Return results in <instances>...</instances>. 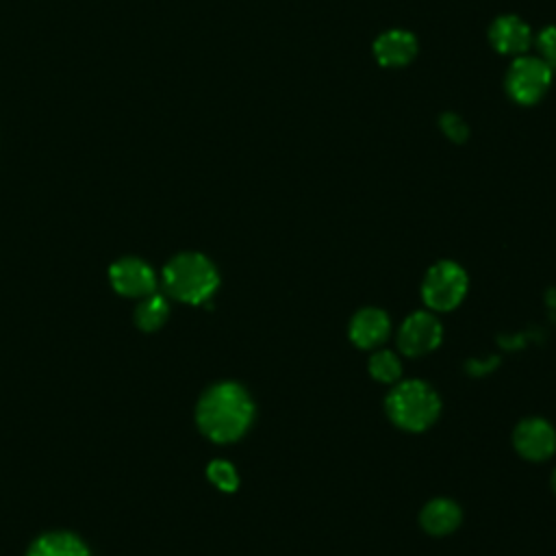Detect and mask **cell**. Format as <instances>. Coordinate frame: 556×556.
I'll return each instance as SVG.
<instances>
[{"instance_id":"obj_5","label":"cell","mask_w":556,"mask_h":556,"mask_svg":"<svg viewBox=\"0 0 556 556\" xmlns=\"http://www.w3.org/2000/svg\"><path fill=\"white\" fill-rule=\"evenodd\" d=\"M552 67L539 56H517L506 74L508 93L521 104H534L549 87Z\"/></svg>"},{"instance_id":"obj_8","label":"cell","mask_w":556,"mask_h":556,"mask_svg":"<svg viewBox=\"0 0 556 556\" xmlns=\"http://www.w3.org/2000/svg\"><path fill=\"white\" fill-rule=\"evenodd\" d=\"M111 285L126 298H146L156 289V276L152 267L135 256L117 258L109 269Z\"/></svg>"},{"instance_id":"obj_12","label":"cell","mask_w":556,"mask_h":556,"mask_svg":"<svg viewBox=\"0 0 556 556\" xmlns=\"http://www.w3.org/2000/svg\"><path fill=\"white\" fill-rule=\"evenodd\" d=\"M489 37L502 54H521L530 46V26L517 15H502L491 24Z\"/></svg>"},{"instance_id":"obj_10","label":"cell","mask_w":556,"mask_h":556,"mask_svg":"<svg viewBox=\"0 0 556 556\" xmlns=\"http://www.w3.org/2000/svg\"><path fill=\"white\" fill-rule=\"evenodd\" d=\"M374 54L380 65H387V67L406 65L417 54V39L408 30H400V28L387 30L374 41Z\"/></svg>"},{"instance_id":"obj_3","label":"cell","mask_w":556,"mask_h":556,"mask_svg":"<svg viewBox=\"0 0 556 556\" xmlns=\"http://www.w3.org/2000/svg\"><path fill=\"white\" fill-rule=\"evenodd\" d=\"M384 408L397 428L406 432H421L439 419L441 400L428 382L404 380L391 389L384 400Z\"/></svg>"},{"instance_id":"obj_18","label":"cell","mask_w":556,"mask_h":556,"mask_svg":"<svg viewBox=\"0 0 556 556\" xmlns=\"http://www.w3.org/2000/svg\"><path fill=\"white\" fill-rule=\"evenodd\" d=\"M441 128H443V132H445L452 141H465V139H467V126H465V122H463L458 115H454V113H445V115L441 117Z\"/></svg>"},{"instance_id":"obj_7","label":"cell","mask_w":556,"mask_h":556,"mask_svg":"<svg viewBox=\"0 0 556 556\" xmlns=\"http://www.w3.org/2000/svg\"><path fill=\"white\" fill-rule=\"evenodd\" d=\"M513 445L526 460H547L556 450V430L547 419L528 417L517 424Z\"/></svg>"},{"instance_id":"obj_11","label":"cell","mask_w":556,"mask_h":556,"mask_svg":"<svg viewBox=\"0 0 556 556\" xmlns=\"http://www.w3.org/2000/svg\"><path fill=\"white\" fill-rule=\"evenodd\" d=\"M463 521V510L454 500L447 497H434L430 500L421 513H419V523L428 534L434 536H445L452 534Z\"/></svg>"},{"instance_id":"obj_1","label":"cell","mask_w":556,"mask_h":556,"mask_svg":"<svg viewBox=\"0 0 556 556\" xmlns=\"http://www.w3.org/2000/svg\"><path fill=\"white\" fill-rule=\"evenodd\" d=\"M254 419V402L239 382H217L208 387L198 406L195 424L215 443H232L245 434Z\"/></svg>"},{"instance_id":"obj_15","label":"cell","mask_w":556,"mask_h":556,"mask_svg":"<svg viewBox=\"0 0 556 556\" xmlns=\"http://www.w3.org/2000/svg\"><path fill=\"white\" fill-rule=\"evenodd\" d=\"M367 369L371 374L374 380L378 382H384V384H391L395 380H400L402 376V363L400 358L389 352V350H380V352H374L367 361Z\"/></svg>"},{"instance_id":"obj_17","label":"cell","mask_w":556,"mask_h":556,"mask_svg":"<svg viewBox=\"0 0 556 556\" xmlns=\"http://www.w3.org/2000/svg\"><path fill=\"white\" fill-rule=\"evenodd\" d=\"M536 48L541 52V61H545L552 72L556 70V26H547L541 30L539 39H536Z\"/></svg>"},{"instance_id":"obj_4","label":"cell","mask_w":556,"mask_h":556,"mask_svg":"<svg viewBox=\"0 0 556 556\" xmlns=\"http://www.w3.org/2000/svg\"><path fill=\"white\" fill-rule=\"evenodd\" d=\"M469 278L467 271L454 261L434 263L424 278L421 298L432 311H452L467 295Z\"/></svg>"},{"instance_id":"obj_16","label":"cell","mask_w":556,"mask_h":556,"mask_svg":"<svg viewBox=\"0 0 556 556\" xmlns=\"http://www.w3.org/2000/svg\"><path fill=\"white\" fill-rule=\"evenodd\" d=\"M206 478L224 493H232L237 491L239 486V476H237V469L228 463V460H211L208 467H206Z\"/></svg>"},{"instance_id":"obj_13","label":"cell","mask_w":556,"mask_h":556,"mask_svg":"<svg viewBox=\"0 0 556 556\" xmlns=\"http://www.w3.org/2000/svg\"><path fill=\"white\" fill-rule=\"evenodd\" d=\"M26 556H91L85 541L65 530H52L33 541Z\"/></svg>"},{"instance_id":"obj_2","label":"cell","mask_w":556,"mask_h":556,"mask_svg":"<svg viewBox=\"0 0 556 556\" xmlns=\"http://www.w3.org/2000/svg\"><path fill=\"white\" fill-rule=\"evenodd\" d=\"M167 293L185 304H204L217 291L219 274L211 258L200 252H180L163 267Z\"/></svg>"},{"instance_id":"obj_9","label":"cell","mask_w":556,"mask_h":556,"mask_svg":"<svg viewBox=\"0 0 556 556\" xmlns=\"http://www.w3.org/2000/svg\"><path fill=\"white\" fill-rule=\"evenodd\" d=\"M389 330H391V321H389V315L382 311V308H376V306H367V308H361L352 321H350V328H348V334H350V341L361 348V350H371L380 343L387 341L389 337Z\"/></svg>"},{"instance_id":"obj_6","label":"cell","mask_w":556,"mask_h":556,"mask_svg":"<svg viewBox=\"0 0 556 556\" xmlns=\"http://www.w3.org/2000/svg\"><path fill=\"white\" fill-rule=\"evenodd\" d=\"M441 339H443L441 321L428 311H415L400 326L397 348L406 356H424L437 350Z\"/></svg>"},{"instance_id":"obj_14","label":"cell","mask_w":556,"mask_h":556,"mask_svg":"<svg viewBox=\"0 0 556 556\" xmlns=\"http://www.w3.org/2000/svg\"><path fill=\"white\" fill-rule=\"evenodd\" d=\"M167 315H169V306H167L165 298L159 295V293H150V295H146L137 304V308H135V324L141 330L152 332V330H156V328H161L165 324Z\"/></svg>"},{"instance_id":"obj_19","label":"cell","mask_w":556,"mask_h":556,"mask_svg":"<svg viewBox=\"0 0 556 556\" xmlns=\"http://www.w3.org/2000/svg\"><path fill=\"white\" fill-rule=\"evenodd\" d=\"M552 489H554V493H556V469L552 471Z\"/></svg>"}]
</instances>
